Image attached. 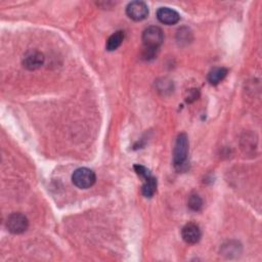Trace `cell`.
<instances>
[{
  "label": "cell",
  "instance_id": "2",
  "mask_svg": "<svg viewBox=\"0 0 262 262\" xmlns=\"http://www.w3.org/2000/svg\"><path fill=\"white\" fill-rule=\"evenodd\" d=\"M164 41V34L161 28L151 26L146 28L142 33V42L145 49L157 50Z\"/></svg>",
  "mask_w": 262,
  "mask_h": 262
},
{
  "label": "cell",
  "instance_id": "8",
  "mask_svg": "<svg viewBox=\"0 0 262 262\" xmlns=\"http://www.w3.org/2000/svg\"><path fill=\"white\" fill-rule=\"evenodd\" d=\"M158 19L164 25H175L179 21L180 15L179 13L169 7H160L157 11Z\"/></svg>",
  "mask_w": 262,
  "mask_h": 262
},
{
  "label": "cell",
  "instance_id": "11",
  "mask_svg": "<svg viewBox=\"0 0 262 262\" xmlns=\"http://www.w3.org/2000/svg\"><path fill=\"white\" fill-rule=\"evenodd\" d=\"M157 189V179L154 176H149L144 180L141 188V192L145 198H151Z\"/></svg>",
  "mask_w": 262,
  "mask_h": 262
},
{
  "label": "cell",
  "instance_id": "10",
  "mask_svg": "<svg viewBox=\"0 0 262 262\" xmlns=\"http://www.w3.org/2000/svg\"><path fill=\"white\" fill-rule=\"evenodd\" d=\"M123 40H124V32H122V31L115 32L114 34H112L108 37V39L106 41V44H105L106 50H108V51L116 50L117 48H119L121 46Z\"/></svg>",
  "mask_w": 262,
  "mask_h": 262
},
{
  "label": "cell",
  "instance_id": "5",
  "mask_svg": "<svg viewBox=\"0 0 262 262\" xmlns=\"http://www.w3.org/2000/svg\"><path fill=\"white\" fill-rule=\"evenodd\" d=\"M127 15L136 21L144 19L148 14V7L143 1H132L126 7Z\"/></svg>",
  "mask_w": 262,
  "mask_h": 262
},
{
  "label": "cell",
  "instance_id": "3",
  "mask_svg": "<svg viewBox=\"0 0 262 262\" xmlns=\"http://www.w3.org/2000/svg\"><path fill=\"white\" fill-rule=\"evenodd\" d=\"M96 180L95 173L88 168H79L74 171L72 175V181L73 183L82 189H86L91 187Z\"/></svg>",
  "mask_w": 262,
  "mask_h": 262
},
{
  "label": "cell",
  "instance_id": "4",
  "mask_svg": "<svg viewBox=\"0 0 262 262\" xmlns=\"http://www.w3.org/2000/svg\"><path fill=\"white\" fill-rule=\"evenodd\" d=\"M28 218L21 213H12L7 217L6 228L13 234H19L28 229Z\"/></svg>",
  "mask_w": 262,
  "mask_h": 262
},
{
  "label": "cell",
  "instance_id": "6",
  "mask_svg": "<svg viewBox=\"0 0 262 262\" xmlns=\"http://www.w3.org/2000/svg\"><path fill=\"white\" fill-rule=\"evenodd\" d=\"M44 60L45 57L42 52L38 50H30L24 55L23 66L29 71H35L43 66Z\"/></svg>",
  "mask_w": 262,
  "mask_h": 262
},
{
  "label": "cell",
  "instance_id": "1",
  "mask_svg": "<svg viewBox=\"0 0 262 262\" xmlns=\"http://www.w3.org/2000/svg\"><path fill=\"white\" fill-rule=\"evenodd\" d=\"M188 155V138L185 133H180L175 142L174 150H173V164L174 167L181 171L183 167L186 165Z\"/></svg>",
  "mask_w": 262,
  "mask_h": 262
},
{
  "label": "cell",
  "instance_id": "12",
  "mask_svg": "<svg viewBox=\"0 0 262 262\" xmlns=\"http://www.w3.org/2000/svg\"><path fill=\"white\" fill-rule=\"evenodd\" d=\"M187 205H188V207H189L190 210L198 212V211H200V210L202 209V207H203V201H202V199L200 198V195H198V194H191V195L189 196V199H188Z\"/></svg>",
  "mask_w": 262,
  "mask_h": 262
},
{
  "label": "cell",
  "instance_id": "14",
  "mask_svg": "<svg viewBox=\"0 0 262 262\" xmlns=\"http://www.w3.org/2000/svg\"><path fill=\"white\" fill-rule=\"evenodd\" d=\"M198 98V89H191L188 92V96L186 98L187 102H191Z\"/></svg>",
  "mask_w": 262,
  "mask_h": 262
},
{
  "label": "cell",
  "instance_id": "7",
  "mask_svg": "<svg viewBox=\"0 0 262 262\" xmlns=\"http://www.w3.org/2000/svg\"><path fill=\"white\" fill-rule=\"evenodd\" d=\"M181 235H182L183 241L186 244L193 245V244H196L201 239L202 231H201V228L198 224L190 222V223L185 224L182 227Z\"/></svg>",
  "mask_w": 262,
  "mask_h": 262
},
{
  "label": "cell",
  "instance_id": "9",
  "mask_svg": "<svg viewBox=\"0 0 262 262\" xmlns=\"http://www.w3.org/2000/svg\"><path fill=\"white\" fill-rule=\"evenodd\" d=\"M227 72H228L227 69L222 68V67L214 68L208 74V81L212 85H217L226 77Z\"/></svg>",
  "mask_w": 262,
  "mask_h": 262
},
{
  "label": "cell",
  "instance_id": "13",
  "mask_svg": "<svg viewBox=\"0 0 262 262\" xmlns=\"http://www.w3.org/2000/svg\"><path fill=\"white\" fill-rule=\"evenodd\" d=\"M134 170H135V172H136L141 178H143L144 180H145L146 178H148L149 176H151L149 170L146 169V168H145L144 166H142V165H135V166H134Z\"/></svg>",
  "mask_w": 262,
  "mask_h": 262
}]
</instances>
